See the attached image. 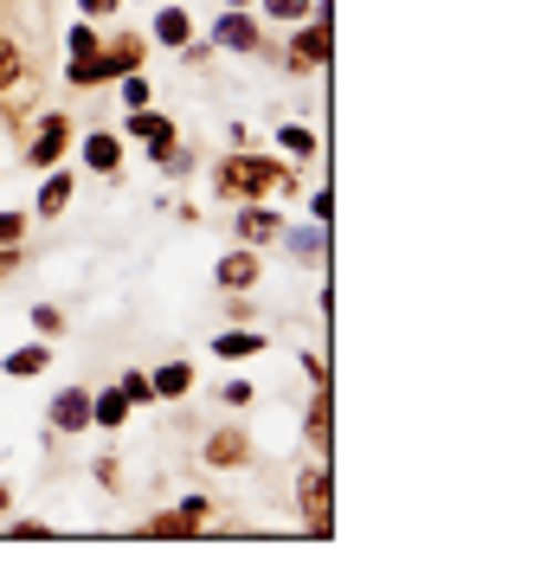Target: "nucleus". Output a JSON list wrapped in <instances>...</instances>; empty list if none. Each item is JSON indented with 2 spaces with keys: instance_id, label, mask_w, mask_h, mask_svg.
I'll return each mask as SVG.
<instances>
[{
  "instance_id": "obj_30",
  "label": "nucleus",
  "mask_w": 560,
  "mask_h": 567,
  "mask_svg": "<svg viewBox=\"0 0 560 567\" xmlns=\"http://www.w3.org/2000/svg\"><path fill=\"white\" fill-rule=\"evenodd\" d=\"M226 7H246V0H226Z\"/></svg>"
},
{
  "instance_id": "obj_18",
  "label": "nucleus",
  "mask_w": 560,
  "mask_h": 567,
  "mask_svg": "<svg viewBox=\"0 0 560 567\" xmlns=\"http://www.w3.org/2000/svg\"><path fill=\"white\" fill-rule=\"evenodd\" d=\"M71 207V175H52L45 187H39V213L52 219V213H65Z\"/></svg>"
},
{
  "instance_id": "obj_3",
  "label": "nucleus",
  "mask_w": 560,
  "mask_h": 567,
  "mask_svg": "<svg viewBox=\"0 0 560 567\" xmlns=\"http://www.w3.org/2000/svg\"><path fill=\"white\" fill-rule=\"evenodd\" d=\"M303 523H310V535H329L335 529V491H329V471L315 464V471H303Z\"/></svg>"
},
{
  "instance_id": "obj_29",
  "label": "nucleus",
  "mask_w": 560,
  "mask_h": 567,
  "mask_svg": "<svg viewBox=\"0 0 560 567\" xmlns=\"http://www.w3.org/2000/svg\"><path fill=\"white\" fill-rule=\"evenodd\" d=\"M13 265H20V251H13V246H0V278H7Z\"/></svg>"
},
{
  "instance_id": "obj_8",
  "label": "nucleus",
  "mask_w": 560,
  "mask_h": 567,
  "mask_svg": "<svg viewBox=\"0 0 560 567\" xmlns=\"http://www.w3.org/2000/svg\"><path fill=\"white\" fill-rule=\"evenodd\" d=\"M258 271H265V265H258V251H226V258H219V284H232V290H251Z\"/></svg>"
},
{
  "instance_id": "obj_24",
  "label": "nucleus",
  "mask_w": 560,
  "mask_h": 567,
  "mask_svg": "<svg viewBox=\"0 0 560 567\" xmlns=\"http://www.w3.org/2000/svg\"><path fill=\"white\" fill-rule=\"evenodd\" d=\"M33 329H39V336H59V329H65V317H59L52 303H39V310H33Z\"/></svg>"
},
{
  "instance_id": "obj_27",
  "label": "nucleus",
  "mask_w": 560,
  "mask_h": 567,
  "mask_svg": "<svg viewBox=\"0 0 560 567\" xmlns=\"http://www.w3.org/2000/svg\"><path fill=\"white\" fill-rule=\"evenodd\" d=\"M123 393H129V406H136V400H148V393H155V388H148L142 374H123Z\"/></svg>"
},
{
  "instance_id": "obj_6",
  "label": "nucleus",
  "mask_w": 560,
  "mask_h": 567,
  "mask_svg": "<svg viewBox=\"0 0 560 567\" xmlns=\"http://www.w3.org/2000/svg\"><path fill=\"white\" fill-rule=\"evenodd\" d=\"M52 425H59V432H84V425H91V393L65 388L52 400Z\"/></svg>"
},
{
  "instance_id": "obj_19",
  "label": "nucleus",
  "mask_w": 560,
  "mask_h": 567,
  "mask_svg": "<svg viewBox=\"0 0 560 567\" xmlns=\"http://www.w3.org/2000/svg\"><path fill=\"white\" fill-rule=\"evenodd\" d=\"M129 136H142V142H168L175 130H168V116H155V110H136V116H129Z\"/></svg>"
},
{
  "instance_id": "obj_22",
  "label": "nucleus",
  "mask_w": 560,
  "mask_h": 567,
  "mask_svg": "<svg viewBox=\"0 0 560 567\" xmlns=\"http://www.w3.org/2000/svg\"><path fill=\"white\" fill-rule=\"evenodd\" d=\"M27 239V213H0V246H20Z\"/></svg>"
},
{
  "instance_id": "obj_2",
  "label": "nucleus",
  "mask_w": 560,
  "mask_h": 567,
  "mask_svg": "<svg viewBox=\"0 0 560 567\" xmlns=\"http://www.w3.org/2000/svg\"><path fill=\"white\" fill-rule=\"evenodd\" d=\"M219 194H239V200H251V194H265V187H283V168L278 162H265V155H239V162H219Z\"/></svg>"
},
{
  "instance_id": "obj_11",
  "label": "nucleus",
  "mask_w": 560,
  "mask_h": 567,
  "mask_svg": "<svg viewBox=\"0 0 560 567\" xmlns=\"http://www.w3.org/2000/svg\"><path fill=\"white\" fill-rule=\"evenodd\" d=\"M123 420H129V393H123V388H110V393L91 400V425H110V432H116Z\"/></svg>"
},
{
  "instance_id": "obj_23",
  "label": "nucleus",
  "mask_w": 560,
  "mask_h": 567,
  "mask_svg": "<svg viewBox=\"0 0 560 567\" xmlns=\"http://www.w3.org/2000/svg\"><path fill=\"white\" fill-rule=\"evenodd\" d=\"M265 13H271V20H303L310 0H265Z\"/></svg>"
},
{
  "instance_id": "obj_7",
  "label": "nucleus",
  "mask_w": 560,
  "mask_h": 567,
  "mask_svg": "<svg viewBox=\"0 0 560 567\" xmlns=\"http://www.w3.org/2000/svg\"><path fill=\"white\" fill-rule=\"evenodd\" d=\"M84 168H91V175H116V168H123V142L110 136V130H97V136L84 142Z\"/></svg>"
},
{
  "instance_id": "obj_28",
  "label": "nucleus",
  "mask_w": 560,
  "mask_h": 567,
  "mask_svg": "<svg viewBox=\"0 0 560 567\" xmlns=\"http://www.w3.org/2000/svg\"><path fill=\"white\" fill-rule=\"evenodd\" d=\"M116 7H123V0H84V13H97V20H104V13H116Z\"/></svg>"
},
{
  "instance_id": "obj_15",
  "label": "nucleus",
  "mask_w": 560,
  "mask_h": 567,
  "mask_svg": "<svg viewBox=\"0 0 560 567\" xmlns=\"http://www.w3.org/2000/svg\"><path fill=\"white\" fill-rule=\"evenodd\" d=\"M155 39H168V45H187V39H194L187 13H180V7H162V13H155Z\"/></svg>"
},
{
  "instance_id": "obj_26",
  "label": "nucleus",
  "mask_w": 560,
  "mask_h": 567,
  "mask_svg": "<svg viewBox=\"0 0 560 567\" xmlns=\"http://www.w3.org/2000/svg\"><path fill=\"white\" fill-rule=\"evenodd\" d=\"M283 148H290V155H310L315 142H310V130H283Z\"/></svg>"
},
{
  "instance_id": "obj_5",
  "label": "nucleus",
  "mask_w": 560,
  "mask_h": 567,
  "mask_svg": "<svg viewBox=\"0 0 560 567\" xmlns=\"http://www.w3.org/2000/svg\"><path fill=\"white\" fill-rule=\"evenodd\" d=\"M200 523H207V496H187L180 509H168V516H155V523H148V535H194Z\"/></svg>"
},
{
  "instance_id": "obj_1",
  "label": "nucleus",
  "mask_w": 560,
  "mask_h": 567,
  "mask_svg": "<svg viewBox=\"0 0 560 567\" xmlns=\"http://www.w3.org/2000/svg\"><path fill=\"white\" fill-rule=\"evenodd\" d=\"M142 52H148V39L142 33H123L116 45H110L104 59H77L71 65V84H104V78H129V71L142 65Z\"/></svg>"
},
{
  "instance_id": "obj_10",
  "label": "nucleus",
  "mask_w": 560,
  "mask_h": 567,
  "mask_svg": "<svg viewBox=\"0 0 560 567\" xmlns=\"http://www.w3.org/2000/svg\"><path fill=\"white\" fill-rule=\"evenodd\" d=\"M322 59H329V27H303L297 45H290V65L310 71V65H322Z\"/></svg>"
},
{
  "instance_id": "obj_13",
  "label": "nucleus",
  "mask_w": 560,
  "mask_h": 567,
  "mask_svg": "<svg viewBox=\"0 0 560 567\" xmlns=\"http://www.w3.org/2000/svg\"><path fill=\"white\" fill-rule=\"evenodd\" d=\"M45 361H52V349H45V342H33V349H13V354H7V374H13V381H33V374H45Z\"/></svg>"
},
{
  "instance_id": "obj_14",
  "label": "nucleus",
  "mask_w": 560,
  "mask_h": 567,
  "mask_svg": "<svg viewBox=\"0 0 560 567\" xmlns=\"http://www.w3.org/2000/svg\"><path fill=\"white\" fill-rule=\"evenodd\" d=\"M148 388H155V393H168V400H180V393L194 388V368H187V361H168V368H162V374H155Z\"/></svg>"
},
{
  "instance_id": "obj_4",
  "label": "nucleus",
  "mask_w": 560,
  "mask_h": 567,
  "mask_svg": "<svg viewBox=\"0 0 560 567\" xmlns=\"http://www.w3.org/2000/svg\"><path fill=\"white\" fill-rule=\"evenodd\" d=\"M65 142H71V123L59 116V110H52V116L39 123V136H33V155H27V162H33V168H52V162L65 155Z\"/></svg>"
},
{
  "instance_id": "obj_12",
  "label": "nucleus",
  "mask_w": 560,
  "mask_h": 567,
  "mask_svg": "<svg viewBox=\"0 0 560 567\" xmlns=\"http://www.w3.org/2000/svg\"><path fill=\"white\" fill-rule=\"evenodd\" d=\"M265 349V336H251V329H232V336H212V354L219 361H246V354Z\"/></svg>"
},
{
  "instance_id": "obj_20",
  "label": "nucleus",
  "mask_w": 560,
  "mask_h": 567,
  "mask_svg": "<svg viewBox=\"0 0 560 567\" xmlns=\"http://www.w3.org/2000/svg\"><path fill=\"white\" fill-rule=\"evenodd\" d=\"M310 445L329 452V388H315V406H310Z\"/></svg>"
},
{
  "instance_id": "obj_17",
  "label": "nucleus",
  "mask_w": 560,
  "mask_h": 567,
  "mask_svg": "<svg viewBox=\"0 0 560 567\" xmlns=\"http://www.w3.org/2000/svg\"><path fill=\"white\" fill-rule=\"evenodd\" d=\"M207 458L212 464H246V439H239V432H212V439H207Z\"/></svg>"
},
{
  "instance_id": "obj_16",
  "label": "nucleus",
  "mask_w": 560,
  "mask_h": 567,
  "mask_svg": "<svg viewBox=\"0 0 560 567\" xmlns=\"http://www.w3.org/2000/svg\"><path fill=\"white\" fill-rule=\"evenodd\" d=\"M239 233H246L251 246H265V239H278V213H265V207L239 213Z\"/></svg>"
},
{
  "instance_id": "obj_9",
  "label": "nucleus",
  "mask_w": 560,
  "mask_h": 567,
  "mask_svg": "<svg viewBox=\"0 0 560 567\" xmlns=\"http://www.w3.org/2000/svg\"><path fill=\"white\" fill-rule=\"evenodd\" d=\"M219 45H232V52H258V27H251V13H219Z\"/></svg>"
},
{
  "instance_id": "obj_25",
  "label": "nucleus",
  "mask_w": 560,
  "mask_h": 567,
  "mask_svg": "<svg viewBox=\"0 0 560 567\" xmlns=\"http://www.w3.org/2000/svg\"><path fill=\"white\" fill-rule=\"evenodd\" d=\"M77 59H97V39L84 33V27H71V65H77Z\"/></svg>"
},
{
  "instance_id": "obj_21",
  "label": "nucleus",
  "mask_w": 560,
  "mask_h": 567,
  "mask_svg": "<svg viewBox=\"0 0 560 567\" xmlns=\"http://www.w3.org/2000/svg\"><path fill=\"white\" fill-rule=\"evenodd\" d=\"M13 78H20V45L0 39V91H13Z\"/></svg>"
}]
</instances>
